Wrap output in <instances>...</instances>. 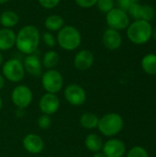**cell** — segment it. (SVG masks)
<instances>
[{
	"instance_id": "cell-1",
	"label": "cell",
	"mask_w": 156,
	"mask_h": 157,
	"mask_svg": "<svg viewBox=\"0 0 156 157\" xmlns=\"http://www.w3.org/2000/svg\"><path fill=\"white\" fill-rule=\"evenodd\" d=\"M40 42V32L34 25H26L16 33L17 49L26 54H33Z\"/></svg>"
},
{
	"instance_id": "cell-2",
	"label": "cell",
	"mask_w": 156,
	"mask_h": 157,
	"mask_svg": "<svg viewBox=\"0 0 156 157\" xmlns=\"http://www.w3.org/2000/svg\"><path fill=\"white\" fill-rule=\"evenodd\" d=\"M56 42L61 49L72 52L79 48L82 43V35L77 28L72 25H64L56 35Z\"/></svg>"
},
{
	"instance_id": "cell-3",
	"label": "cell",
	"mask_w": 156,
	"mask_h": 157,
	"mask_svg": "<svg viewBox=\"0 0 156 157\" xmlns=\"http://www.w3.org/2000/svg\"><path fill=\"white\" fill-rule=\"evenodd\" d=\"M153 27L150 22L144 20H134L127 28L128 39L136 45L147 43L152 38Z\"/></svg>"
},
{
	"instance_id": "cell-4",
	"label": "cell",
	"mask_w": 156,
	"mask_h": 157,
	"mask_svg": "<svg viewBox=\"0 0 156 157\" xmlns=\"http://www.w3.org/2000/svg\"><path fill=\"white\" fill-rule=\"evenodd\" d=\"M124 122L122 117L118 113H108L99 119L97 129L101 134L106 137H114L119 134L122 128Z\"/></svg>"
},
{
	"instance_id": "cell-5",
	"label": "cell",
	"mask_w": 156,
	"mask_h": 157,
	"mask_svg": "<svg viewBox=\"0 0 156 157\" xmlns=\"http://www.w3.org/2000/svg\"><path fill=\"white\" fill-rule=\"evenodd\" d=\"M25 74L26 72L23 63L17 58L9 59L2 64L3 76L12 83H18L22 81L25 77Z\"/></svg>"
},
{
	"instance_id": "cell-6",
	"label": "cell",
	"mask_w": 156,
	"mask_h": 157,
	"mask_svg": "<svg viewBox=\"0 0 156 157\" xmlns=\"http://www.w3.org/2000/svg\"><path fill=\"white\" fill-rule=\"evenodd\" d=\"M41 86L47 93L57 94L63 86V77L56 69H49L41 75Z\"/></svg>"
},
{
	"instance_id": "cell-7",
	"label": "cell",
	"mask_w": 156,
	"mask_h": 157,
	"mask_svg": "<svg viewBox=\"0 0 156 157\" xmlns=\"http://www.w3.org/2000/svg\"><path fill=\"white\" fill-rule=\"evenodd\" d=\"M106 21L108 28L120 31L128 28L130 25V17L126 11L119 7H114L106 14Z\"/></svg>"
},
{
	"instance_id": "cell-8",
	"label": "cell",
	"mask_w": 156,
	"mask_h": 157,
	"mask_svg": "<svg viewBox=\"0 0 156 157\" xmlns=\"http://www.w3.org/2000/svg\"><path fill=\"white\" fill-rule=\"evenodd\" d=\"M11 100L17 108L25 109L31 104L33 100L32 91L27 86L18 85L11 93Z\"/></svg>"
},
{
	"instance_id": "cell-9",
	"label": "cell",
	"mask_w": 156,
	"mask_h": 157,
	"mask_svg": "<svg viewBox=\"0 0 156 157\" xmlns=\"http://www.w3.org/2000/svg\"><path fill=\"white\" fill-rule=\"evenodd\" d=\"M63 96L65 100L74 107L82 106L86 101V92L78 84L68 85L63 91Z\"/></svg>"
},
{
	"instance_id": "cell-10",
	"label": "cell",
	"mask_w": 156,
	"mask_h": 157,
	"mask_svg": "<svg viewBox=\"0 0 156 157\" xmlns=\"http://www.w3.org/2000/svg\"><path fill=\"white\" fill-rule=\"evenodd\" d=\"M39 107L40 111L46 115H53L60 109V98L56 94L45 93L40 99Z\"/></svg>"
},
{
	"instance_id": "cell-11",
	"label": "cell",
	"mask_w": 156,
	"mask_h": 157,
	"mask_svg": "<svg viewBox=\"0 0 156 157\" xmlns=\"http://www.w3.org/2000/svg\"><path fill=\"white\" fill-rule=\"evenodd\" d=\"M102 153L106 157H122L126 153V145L121 140L111 138L104 143Z\"/></svg>"
},
{
	"instance_id": "cell-12",
	"label": "cell",
	"mask_w": 156,
	"mask_h": 157,
	"mask_svg": "<svg viewBox=\"0 0 156 157\" xmlns=\"http://www.w3.org/2000/svg\"><path fill=\"white\" fill-rule=\"evenodd\" d=\"M22 144L24 149L31 155L40 154L44 149V142L42 138L35 133L27 134L23 138Z\"/></svg>"
},
{
	"instance_id": "cell-13",
	"label": "cell",
	"mask_w": 156,
	"mask_h": 157,
	"mask_svg": "<svg viewBox=\"0 0 156 157\" xmlns=\"http://www.w3.org/2000/svg\"><path fill=\"white\" fill-rule=\"evenodd\" d=\"M102 42L108 50L116 51L122 44V37L119 30L108 28L102 35Z\"/></svg>"
},
{
	"instance_id": "cell-14",
	"label": "cell",
	"mask_w": 156,
	"mask_h": 157,
	"mask_svg": "<svg viewBox=\"0 0 156 157\" xmlns=\"http://www.w3.org/2000/svg\"><path fill=\"white\" fill-rule=\"evenodd\" d=\"M95 61L94 54L91 51L84 49L79 51L74 58V65L79 71H86L92 67Z\"/></svg>"
},
{
	"instance_id": "cell-15",
	"label": "cell",
	"mask_w": 156,
	"mask_h": 157,
	"mask_svg": "<svg viewBox=\"0 0 156 157\" xmlns=\"http://www.w3.org/2000/svg\"><path fill=\"white\" fill-rule=\"evenodd\" d=\"M23 66L25 72L29 75L39 77L42 75V63L40 58L35 54H29L25 57L23 61Z\"/></svg>"
},
{
	"instance_id": "cell-16",
	"label": "cell",
	"mask_w": 156,
	"mask_h": 157,
	"mask_svg": "<svg viewBox=\"0 0 156 157\" xmlns=\"http://www.w3.org/2000/svg\"><path fill=\"white\" fill-rule=\"evenodd\" d=\"M16 44V32L12 29H0V51L6 52Z\"/></svg>"
},
{
	"instance_id": "cell-17",
	"label": "cell",
	"mask_w": 156,
	"mask_h": 157,
	"mask_svg": "<svg viewBox=\"0 0 156 157\" xmlns=\"http://www.w3.org/2000/svg\"><path fill=\"white\" fill-rule=\"evenodd\" d=\"M19 22L18 15L13 10H5L0 14V25L3 28L12 29Z\"/></svg>"
},
{
	"instance_id": "cell-18",
	"label": "cell",
	"mask_w": 156,
	"mask_h": 157,
	"mask_svg": "<svg viewBox=\"0 0 156 157\" xmlns=\"http://www.w3.org/2000/svg\"><path fill=\"white\" fill-rule=\"evenodd\" d=\"M44 26L50 32H58L64 26V19L60 15L52 14L45 18Z\"/></svg>"
},
{
	"instance_id": "cell-19",
	"label": "cell",
	"mask_w": 156,
	"mask_h": 157,
	"mask_svg": "<svg viewBox=\"0 0 156 157\" xmlns=\"http://www.w3.org/2000/svg\"><path fill=\"white\" fill-rule=\"evenodd\" d=\"M103 144L104 143L102 138L96 133H90L85 139V145L86 149L92 153H97L102 151Z\"/></svg>"
},
{
	"instance_id": "cell-20",
	"label": "cell",
	"mask_w": 156,
	"mask_h": 157,
	"mask_svg": "<svg viewBox=\"0 0 156 157\" xmlns=\"http://www.w3.org/2000/svg\"><path fill=\"white\" fill-rule=\"evenodd\" d=\"M141 65L143 70L150 75H156V54L148 53L143 57Z\"/></svg>"
},
{
	"instance_id": "cell-21",
	"label": "cell",
	"mask_w": 156,
	"mask_h": 157,
	"mask_svg": "<svg viewBox=\"0 0 156 157\" xmlns=\"http://www.w3.org/2000/svg\"><path fill=\"white\" fill-rule=\"evenodd\" d=\"M60 58L61 57L57 52L52 51V50L48 51L43 54V57L41 60L42 66L45 67L47 70L54 69L60 63Z\"/></svg>"
},
{
	"instance_id": "cell-22",
	"label": "cell",
	"mask_w": 156,
	"mask_h": 157,
	"mask_svg": "<svg viewBox=\"0 0 156 157\" xmlns=\"http://www.w3.org/2000/svg\"><path fill=\"white\" fill-rule=\"evenodd\" d=\"M99 118L91 112H85L79 120L80 125L86 130H93L97 128Z\"/></svg>"
},
{
	"instance_id": "cell-23",
	"label": "cell",
	"mask_w": 156,
	"mask_h": 157,
	"mask_svg": "<svg viewBox=\"0 0 156 157\" xmlns=\"http://www.w3.org/2000/svg\"><path fill=\"white\" fill-rule=\"evenodd\" d=\"M154 9L150 5H143L142 6V15H141V20L148 21L150 22L154 17Z\"/></svg>"
},
{
	"instance_id": "cell-24",
	"label": "cell",
	"mask_w": 156,
	"mask_h": 157,
	"mask_svg": "<svg viewBox=\"0 0 156 157\" xmlns=\"http://www.w3.org/2000/svg\"><path fill=\"white\" fill-rule=\"evenodd\" d=\"M96 6L100 12L107 14L112 8H114L115 0H97Z\"/></svg>"
},
{
	"instance_id": "cell-25",
	"label": "cell",
	"mask_w": 156,
	"mask_h": 157,
	"mask_svg": "<svg viewBox=\"0 0 156 157\" xmlns=\"http://www.w3.org/2000/svg\"><path fill=\"white\" fill-rule=\"evenodd\" d=\"M142 4L141 3H136L132 4L129 10L127 11L128 15L130 17L133 18L134 20H141V15H142Z\"/></svg>"
},
{
	"instance_id": "cell-26",
	"label": "cell",
	"mask_w": 156,
	"mask_h": 157,
	"mask_svg": "<svg viewBox=\"0 0 156 157\" xmlns=\"http://www.w3.org/2000/svg\"><path fill=\"white\" fill-rule=\"evenodd\" d=\"M40 40L43 41V43L48 46L49 48H53L57 42H56V37L53 36V34L50 31H44L40 34Z\"/></svg>"
},
{
	"instance_id": "cell-27",
	"label": "cell",
	"mask_w": 156,
	"mask_h": 157,
	"mask_svg": "<svg viewBox=\"0 0 156 157\" xmlns=\"http://www.w3.org/2000/svg\"><path fill=\"white\" fill-rule=\"evenodd\" d=\"M127 157H149V155L145 148L142 146H134L128 152Z\"/></svg>"
},
{
	"instance_id": "cell-28",
	"label": "cell",
	"mask_w": 156,
	"mask_h": 157,
	"mask_svg": "<svg viewBox=\"0 0 156 157\" xmlns=\"http://www.w3.org/2000/svg\"><path fill=\"white\" fill-rule=\"evenodd\" d=\"M37 123H38V126L41 130H48L51 126V116L46 115V114H42L38 119Z\"/></svg>"
},
{
	"instance_id": "cell-29",
	"label": "cell",
	"mask_w": 156,
	"mask_h": 157,
	"mask_svg": "<svg viewBox=\"0 0 156 157\" xmlns=\"http://www.w3.org/2000/svg\"><path fill=\"white\" fill-rule=\"evenodd\" d=\"M40 6L45 9H53L60 4L61 0H38Z\"/></svg>"
},
{
	"instance_id": "cell-30",
	"label": "cell",
	"mask_w": 156,
	"mask_h": 157,
	"mask_svg": "<svg viewBox=\"0 0 156 157\" xmlns=\"http://www.w3.org/2000/svg\"><path fill=\"white\" fill-rule=\"evenodd\" d=\"M140 1L141 0H117V5L119 8L127 12L132 4L140 3Z\"/></svg>"
},
{
	"instance_id": "cell-31",
	"label": "cell",
	"mask_w": 156,
	"mask_h": 157,
	"mask_svg": "<svg viewBox=\"0 0 156 157\" xmlns=\"http://www.w3.org/2000/svg\"><path fill=\"white\" fill-rule=\"evenodd\" d=\"M74 2L79 7L87 9V8H91L97 5V0H74Z\"/></svg>"
},
{
	"instance_id": "cell-32",
	"label": "cell",
	"mask_w": 156,
	"mask_h": 157,
	"mask_svg": "<svg viewBox=\"0 0 156 157\" xmlns=\"http://www.w3.org/2000/svg\"><path fill=\"white\" fill-rule=\"evenodd\" d=\"M5 84H6V78L3 76V75L0 74V90L4 88Z\"/></svg>"
},
{
	"instance_id": "cell-33",
	"label": "cell",
	"mask_w": 156,
	"mask_h": 157,
	"mask_svg": "<svg viewBox=\"0 0 156 157\" xmlns=\"http://www.w3.org/2000/svg\"><path fill=\"white\" fill-rule=\"evenodd\" d=\"M152 38L156 40V26L153 27V29H152Z\"/></svg>"
},
{
	"instance_id": "cell-34",
	"label": "cell",
	"mask_w": 156,
	"mask_h": 157,
	"mask_svg": "<svg viewBox=\"0 0 156 157\" xmlns=\"http://www.w3.org/2000/svg\"><path fill=\"white\" fill-rule=\"evenodd\" d=\"M93 157H106L105 155L100 151V152H97V153H94V155Z\"/></svg>"
},
{
	"instance_id": "cell-35",
	"label": "cell",
	"mask_w": 156,
	"mask_h": 157,
	"mask_svg": "<svg viewBox=\"0 0 156 157\" xmlns=\"http://www.w3.org/2000/svg\"><path fill=\"white\" fill-rule=\"evenodd\" d=\"M3 61H4L3 54H2V52L0 51V67H1V66H2V64H3Z\"/></svg>"
},
{
	"instance_id": "cell-36",
	"label": "cell",
	"mask_w": 156,
	"mask_h": 157,
	"mask_svg": "<svg viewBox=\"0 0 156 157\" xmlns=\"http://www.w3.org/2000/svg\"><path fill=\"white\" fill-rule=\"evenodd\" d=\"M9 0H0V5H3V4H6V3H7Z\"/></svg>"
},
{
	"instance_id": "cell-37",
	"label": "cell",
	"mask_w": 156,
	"mask_h": 157,
	"mask_svg": "<svg viewBox=\"0 0 156 157\" xmlns=\"http://www.w3.org/2000/svg\"><path fill=\"white\" fill-rule=\"evenodd\" d=\"M2 106H3V101H2V98H1V96H0V110H1V109H2Z\"/></svg>"
}]
</instances>
